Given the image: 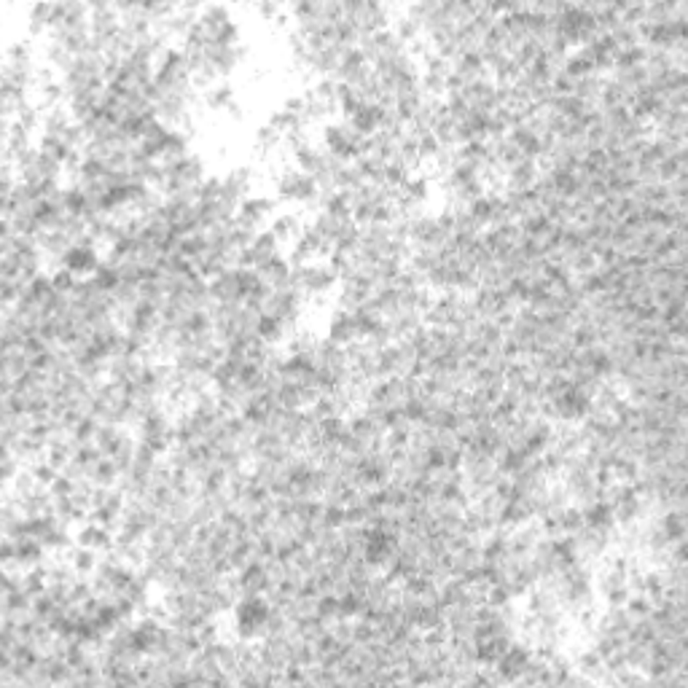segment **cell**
I'll return each mask as SVG.
<instances>
[{"instance_id":"6da1fadb","label":"cell","mask_w":688,"mask_h":688,"mask_svg":"<svg viewBox=\"0 0 688 688\" xmlns=\"http://www.w3.org/2000/svg\"><path fill=\"white\" fill-rule=\"evenodd\" d=\"M100 264H103V253L94 245H75L63 256V270H68L70 275H75L78 280L94 275Z\"/></svg>"},{"instance_id":"7a4b0ae2","label":"cell","mask_w":688,"mask_h":688,"mask_svg":"<svg viewBox=\"0 0 688 688\" xmlns=\"http://www.w3.org/2000/svg\"><path fill=\"white\" fill-rule=\"evenodd\" d=\"M326 339H331L339 347H349L360 339V329H358V320H355V312H344V310H337L329 315V323H326Z\"/></svg>"}]
</instances>
